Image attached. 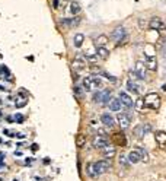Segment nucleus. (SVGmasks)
<instances>
[{"label": "nucleus", "mask_w": 166, "mask_h": 181, "mask_svg": "<svg viewBox=\"0 0 166 181\" xmlns=\"http://www.w3.org/2000/svg\"><path fill=\"white\" fill-rule=\"evenodd\" d=\"M102 153H103V156H105L106 159H112V158L116 155V150H115L114 146L109 145V146H106V147L102 149Z\"/></svg>", "instance_id": "17"}, {"label": "nucleus", "mask_w": 166, "mask_h": 181, "mask_svg": "<svg viewBox=\"0 0 166 181\" xmlns=\"http://www.w3.org/2000/svg\"><path fill=\"white\" fill-rule=\"evenodd\" d=\"M83 88L86 90H93V76H86L83 79Z\"/></svg>", "instance_id": "21"}, {"label": "nucleus", "mask_w": 166, "mask_h": 181, "mask_svg": "<svg viewBox=\"0 0 166 181\" xmlns=\"http://www.w3.org/2000/svg\"><path fill=\"white\" fill-rule=\"evenodd\" d=\"M138 25H140L143 29H144V28H149V23H146L144 19H140V20H138Z\"/></svg>", "instance_id": "35"}, {"label": "nucleus", "mask_w": 166, "mask_h": 181, "mask_svg": "<svg viewBox=\"0 0 166 181\" xmlns=\"http://www.w3.org/2000/svg\"><path fill=\"white\" fill-rule=\"evenodd\" d=\"M71 67H73V70L74 72H82L84 70L86 67H87V61H86V58L83 57V55H77L73 61H71Z\"/></svg>", "instance_id": "6"}, {"label": "nucleus", "mask_w": 166, "mask_h": 181, "mask_svg": "<svg viewBox=\"0 0 166 181\" xmlns=\"http://www.w3.org/2000/svg\"><path fill=\"white\" fill-rule=\"evenodd\" d=\"M128 161H130V163H138L141 162V156L137 150H133V152L128 153Z\"/></svg>", "instance_id": "20"}, {"label": "nucleus", "mask_w": 166, "mask_h": 181, "mask_svg": "<svg viewBox=\"0 0 166 181\" xmlns=\"http://www.w3.org/2000/svg\"><path fill=\"white\" fill-rule=\"evenodd\" d=\"M116 120H118L119 127L122 130H125V128H128L130 124H131V114L130 112H121V114L116 115Z\"/></svg>", "instance_id": "7"}, {"label": "nucleus", "mask_w": 166, "mask_h": 181, "mask_svg": "<svg viewBox=\"0 0 166 181\" xmlns=\"http://www.w3.org/2000/svg\"><path fill=\"white\" fill-rule=\"evenodd\" d=\"M134 72L137 73V76H138L140 79H146V76H147V67H146V64H144L143 61H135V64H134Z\"/></svg>", "instance_id": "12"}, {"label": "nucleus", "mask_w": 166, "mask_h": 181, "mask_svg": "<svg viewBox=\"0 0 166 181\" xmlns=\"http://www.w3.org/2000/svg\"><path fill=\"white\" fill-rule=\"evenodd\" d=\"M111 38L114 39L116 42V45H124V42L127 41V31H125V28L124 26H116L115 29L112 31V35Z\"/></svg>", "instance_id": "3"}, {"label": "nucleus", "mask_w": 166, "mask_h": 181, "mask_svg": "<svg viewBox=\"0 0 166 181\" xmlns=\"http://www.w3.org/2000/svg\"><path fill=\"white\" fill-rule=\"evenodd\" d=\"M100 123H102L105 127H114V124H115V120H114L112 114L103 112V114L100 115Z\"/></svg>", "instance_id": "15"}, {"label": "nucleus", "mask_w": 166, "mask_h": 181, "mask_svg": "<svg viewBox=\"0 0 166 181\" xmlns=\"http://www.w3.org/2000/svg\"><path fill=\"white\" fill-rule=\"evenodd\" d=\"M150 130H151V126L150 124H141V126H137L133 130L134 136L138 139V140H141L143 137H144V134L146 133H149Z\"/></svg>", "instance_id": "10"}, {"label": "nucleus", "mask_w": 166, "mask_h": 181, "mask_svg": "<svg viewBox=\"0 0 166 181\" xmlns=\"http://www.w3.org/2000/svg\"><path fill=\"white\" fill-rule=\"evenodd\" d=\"M86 172H87V175L92 177V178H96V177H98V174H96V171H95V166H93L92 162L86 165Z\"/></svg>", "instance_id": "27"}, {"label": "nucleus", "mask_w": 166, "mask_h": 181, "mask_svg": "<svg viewBox=\"0 0 166 181\" xmlns=\"http://www.w3.org/2000/svg\"><path fill=\"white\" fill-rule=\"evenodd\" d=\"M1 90H4V88H3V86L0 85V92H1Z\"/></svg>", "instance_id": "40"}, {"label": "nucleus", "mask_w": 166, "mask_h": 181, "mask_svg": "<svg viewBox=\"0 0 166 181\" xmlns=\"http://www.w3.org/2000/svg\"><path fill=\"white\" fill-rule=\"evenodd\" d=\"M103 86V82L100 77H93V89H100Z\"/></svg>", "instance_id": "30"}, {"label": "nucleus", "mask_w": 166, "mask_h": 181, "mask_svg": "<svg viewBox=\"0 0 166 181\" xmlns=\"http://www.w3.org/2000/svg\"><path fill=\"white\" fill-rule=\"evenodd\" d=\"M83 39H84V36H83V34H80V32H77L76 35L73 36V44H74L76 48H80V47H82Z\"/></svg>", "instance_id": "25"}, {"label": "nucleus", "mask_w": 166, "mask_h": 181, "mask_svg": "<svg viewBox=\"0 0 166 181\" xmlns=\"http://www.w3.org/2000/svg\"><path fill=\"white\" fill-rule=\"evenodd\" d=\"M31 147H32V150H33V152H35V150H38V145H36V143H33V145L31 146Z\"/></svg>", "instance_id": "38"}, {"label": "nucleus", "mask_w": 166, "mask_h": 181, "mask_svg": "<svg viewBox=\"0 0 166 181\" xmlns=\"http://www.w3.org/2000/svg\"><path fill=\"white\" fill-rule=\"evenodd\" d=\"M99 74H102V76H105L109 82H112V83H118V80H116V77L115 76H111L109 73H106V72H102V73H99Z\"/></svg>", "instance_id": "32"}, {"label": "nucleus", "mask_w": 166, "mask_h": 181, "mask_svg": "<svg viewBox=\"0 0 166 181\" xmlns=\"http://www.w3.org/2000/svg\"><path fill=\"white\" fill-rule=\"evenodd\" d=\"M165 28H166V25L163 23V20L160 18H157V16H154V18H151L149 20V29H153L156 32H160Z\"/></svg>", "instance_id": "9"}, {"label": "nucleus", "mask_w": 166, "mask_h": 181, "mask_svg": "<svg viewBox=\"0 0 166 181\" xmlns=\"http://www.w3.org/2000/svg\"><path fill=\"white\" fill-rule=\"evenodd\" d=\"M96 55L102 58V60H106L108 55H109V51L105 48V47H96Z\"/></svg>", "instance_id": "24"}, {"label": "nucleus", "mask_w": 166, "mask_h": 181, "mask_svg": "<svg viewBox=\"0 0 166 181\" xmlns=\"http://www.w3.org/2000/svg\"><path fill=\"white\" fill-rule=\"evenodd\" d=\"M143 101H144V108H149V109H159L160 102H162V99H160L157 92H149L143 98Z\"/></svg>", "instance_id": "1"}, {"label": "nucleus", "mask_w": 166, "mask_h": 181, "mask_svg": "<svg viewBox=\"0 0 166 181\" xmlns=\"http://www.w3.org/2000/svg\"><path fill=\"white\" fill-rule=\"evenodd\" d=\"M64 1H67V0H64Z\"/></svg>", "instance_id": "42"}, {"label": "nucleus", "mask_w": 166, "mask_h": 181, "mask_svg": "<svg viewBox=\"0 0 166 181\" xmlns=\"http://www.w3.org/2000/svg\"><path fill=\"white\" fill-rule=\"evenodd\" d=\"M60 23L66 28H71V26H77L80 23V18H63L60 19Z\"/></svg>", "instance_id": "16"}, {"label": "nucleus", "mask_w": 166, "mask_h": 181, "mask_svg": "<svg viewBox=\"0 0 166 181\" xmlns=\"http://www.w3.org/2000/svg\"><path fill=\"white\" fill-rule=\"evenodd\" d=\"M25 105H26V99H17L16 104H15L16 108H22V107H25Z\"/></svg>", "instance_id": "33"}, {"label": "nucleus", "mask_w": 166, "mask_h": 181, "mask_svg": "<svg viewBox=\"0 0 166 181\" xmlns=\"http://www.w3.org/2000/svg\"><path fill=\"white\" fill-rule=\"evenodd\" d=\"M121 107H122V104H121V101L118 98H111V101L108 102V108L111 111H119Z\"/></svg>", "instance_id": "18"}, {"label": "nucleus", "mask_w": 166, "mask_h": 181, "mask_svg": "<svg viewBox=\"0 0 166 181\" xmlns=\"http://www.w3.org/2000/svg\"><path fill=\"white\" fill-rule=\"evenodd\" d=\"M135 150L140 153V156H141V161H143V162H147V161H149V153H147V150H146L144 147L137 146V147H135Z\"/></svg>", "instance_id": "26"}, {"label": "nucleus", "mask_w": 166, "mask_h": 181, "mask_svg": "<svg viewBox=\"0 0 166 181\" xmlns=\"http://www.w3.org/2000/svg\"><path fill=\"white\" fill-rule=\"evenodd\" d=\"M86 140H87V139H86L84 134H79V136L76 137V146H77L79 149H82L83 146L86 145Z\"/></svg>", "instance_id": "28"}, {"label": "nucleus", "mask_w": 166, "mask_h": 181, "mask_svg": "<svg viewBox=\"0 0 166 181\" xmlns=\"http://www.w3.org/2000/svg\"><path fill=\"white\" fill-rule=\"evenodd\" d=\"M51 1H52V7L57 9V7H58V0H51Z\"/></svg>", "instance_id": "37"}, {"label": "nucleus", "mask_w": 166, "mask_h": 181, "mask_svg": "<svg viewBox=\"0 0 166 181\" xmlns=\"http://www.w3.org/2000/svg\"><path fill=\"white\" fill-rule=\"evenodd\" d=\"M92 143H93V147H95V149L102 150L103 147L111 145V140H109V137H108L106 134H98V136L93 137V142H92Z\"/></svg>", "instance_id": "5"}, {"label": "nucleus", "mask_w": 166, "mask_h": 181, "mask_svg": "<svg viewBox=\"0 0 166 181\" xmlns=\"http://www.w3.org/2000/svg\"><path fill=\"white\" fill-rule=\"evenodd\" d=\"M93 166H95V171H96V174L100 175V174H105V172H108L109 169H111V166H112V162H111V159H102V161H96V162H93Z\"/></svg>", "instance_id": "4"}, {"label": "nucleus", "mask_w": 166, "mask_h": 181, "mask_svg": "<svg viewBox=\"0 0 166 181\" xmlns=\"http://www.w3.org/2000/svg\"><path fill=\"white\" fill-rule=\"evenodd\" d=\"M118 99L121 101V104H122V107H124V108H133L134 102H133V99H131V96H130L127 92L121 90V92H119V95H118Z\"/></svg>", "instance_id": "11"}, {"label": "nucleus", "mask_w": 166, "mask_h": 181, "mask_svg": "<svg viewBox=\"0 0 166 181\" xmlns=\"http://www.w3.org/2000/svg\"><path fill=\"white\" fill-rule=\"evenodd\" d=\"M111 89H102L98 90L95 95H93V101L99 105H108V102L111 101Z\"/></svg>", "instance_id": "2"}, {"label": "nucleus", "mask_w": 166, "mask_h": 181, "mask_svg": "<svg viewBox=\"0 0 166 181\" xmlns=\"http://www.w3.org/2000/svg\"><path fill=\"white\" fill-rule=\"evenodd\" d=\"M3 156H4V155H3V153H0V161L3 159Z\"/></svg>", "instance_id": "39"}, {"label": "nucleus", "mask_w": 166, "mask_h": 181, "mask_svg": "<svg viewBox=\"0 0 166 181\" xmlns=\"http://www.w3.org/2000/svg\"><path fill=\"white\" fill-rule=\"evenodd\" d=\"M144 57H146V67L149 69V70H151V72H154L156 69H157V58H156V55H154V53H144Z\"/></svg>", "instance_id": "8"}, {"label": "nucleus", "mask_w": 166, "mask_h": 181, "mask_svg": "<svg viewBox=\"0 0 166 181\" xmlns=\"http://www.w3.org/2000/svg\"><path fill=\"white\" fill-rule=\"evenodd\" d=\"M80 10H82L80 4H79L76 0H71V1H70V13H71L73 16H77V15L80 13Z\"/></svg>", "instance_id": "19"}, {"label": "nucleus", "mask_w": 166, "mask_h": 181, "mask_svg": "<svg viewBox=\"0 0 166 181\" xmlns=\"http://www.w3.org/2000/svg\"><path fill=\"white\" fill-rule=\"evenodd\" d=\"M0 115H1V112H0Z\"/></svg>", "instance_id": "41"}, {"label": "nucleus", "mask_w": 166, "mask_h": 181, "mask_svg": "<svg viewBox=\"0 0 166 181\" xmlns=\"http://www.w3.org/2000/svg\"><path fill=\"white\" fill-rule=\"evenodd\" d=\"M119 165H122V166H128V165H130L128 156H125L124 153H122V155H119Z\"/></svg>", "instance_id": "31"}, {"label": "nucleus", "mask_w": 166, "mask_h": 181, "mask_svg": "<svg viewBox=\"0 0 166 181\" xmlns=\"http://www.w3.org/2000/svg\"><path fill=\"white\" fill-rule=\"evenodd\" d=\"M114 140H115L116 145H119V146H127V139H125V136H124L122 133H116L115 136H114Z\"/></svg>", "instance_id": "23"}, {"label": "nucleus", "mask_w": 166, "mask_h": 181, "mask_svg": "<svg viewBox=\"0 0 166 181\" xmlns=\"http://www.w3.org/2000/svg\"><path fill=\"white\" fill-rule=\"evenodd\" d=\"M15 120H16L17 123H22V121H23L25 118H23V115H22V114H16V117H15Z\"/></svg>", "instance_id": "36"}, {"label": "nucleus", "mask_w": 166, "mask_h": 181, "mask_svg": "<svg viewBox=\"0 0 166 181\" xmlns=\"http://www.w3.org/2000/svg\"><path fill=\"white\" fill-rule=\"evenodd\" d=\"M108 44V36L106 35H98L96 38H95V45L96 47H105Z\"/></svg>", "instance_id": "22"}, {"label": "nucleus", "mask_w": 166, "mask_h": 181, "mask_svg": "<svg viewBox=\"0 0 166 181\" xmlns=\"http://www.w3.org/2000/svg\"><path fill=\"white\" fill-rule=\"evenodd\" d=\"M154 139H156V143L160 146V147H166V131L163 130H157L154 133Z\"/></svg>", "instance_id": "14"}, {"label": "nucleus", "mask_w": 166, "mask_h": 181, "mask_svg": "<svg viewBox=\"0 0 166 181\" xmlns=\"http://www.w3.org/2000/svg\"><path fill=\"white\" fill-rule=\"evenodd\" d=\"M141 89H143V88H141L138 83H135V80H131V79L127 80V90H128V92L135 93V95H140V93H141Z\"/></svg>", "instance_id": "13"}, {"label": "nucleus", "mask_w": 166, "mask_h": 181, "mask_svg": "<svg viewBox=\"0 0 166 181\" xmlns=\"http://www.w3.org/2000/svg\"><path fill=\"white\" fill-rule=\"evenodd\" d=\"M84 58H86V61L90 63V64H96L98 60H99V57L96 54H84Z\"/></svg>", "instance_id": "29"}, {"label": "nucleus", "mask_w": 166, "mask_h": 181, "mask_svg": "<svg viewBox=\"0 0 166 181\" xmlns=\"http://www.w3.org/2000/svg\"><path fill=\"white\" fill-rule=\"evenodd\" d=\"M135 108H138V109L144 108V101H143V99H138L137 104H135Z\"/></svg>", "instance_id": "34"}]
</instances>
